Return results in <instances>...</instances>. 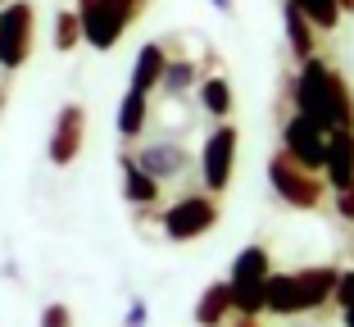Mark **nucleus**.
<instances>
[{
    "mask_svg": "<svg viewBox=\"0 0 354 327\" xmlns=\"http://www.w3.org/2000/svg\"><path fill=\"white\" fill-rule=\"evenodd\" d=\"M291 100H295V114L309 118L318 132L354 127V95H350V86H345V77L323 59H304L300 64L295 86H291Z\"/></svg>",
    "mask_w": 354,
    "mask_h": 327,
    "instance_id": "1",
    "label": "nucleus"
},
{
    "mask_svg": "<svg viewBox=\"0 0 354 327\" xmlns=\"http://www.w3.org/2000/svg\"><path fill=\"white\" fill-rule=\"evenodd\" d=\"M141 0H77V28L91 50H114L127 23L136 19Z\"/></svg>",
    "mask_w": 354,
    "mask_h": 327,
    "instance_id": "2",
    "label": "nucleus"
},
{
    "mask_svg": "<svg viewBox=\"0 0 354 327\" xmlns=\"http://www.w3.org/2000/svg\"><path fill=\"white\" fill-rule=\"evenodd\" d=\"M272 273V259L263 245H245V250L232 259V277H227V291H232V309L245 318H254L263 309V282Z\"/></svg>",
    "mask_w": 354,
    "mask_h": 327,
    "instance_id": "3",
    "label": "nucleus"
},
{
    "mask_svg": "<svg viewBox=\"0 0 354 327\" xmlns=\"http://www.w3.org/2000/svg\"><path fill=\"white\" fill-rule=\"evenodd\" d=\"M268 182H272V191H277L291 209H313V205L323 200V182H313V173L300 169L286 150L268 159Z\"/></svg>",
    "mask_w": 354,
    "mask_h": 327,
    "instance_id": "4",
    "label": "nucleus"
},
{
    "mask_svg": "<svg viewBox=\"0 0 354 327\" xmlns=\"http://www.w3.org/2000/svg\"><path fill=\"white\" fill-rule=\"evenodd\" d=\"M32 55V5L10 0L0 5V68H23Z\"/></svg>",
    "mask_w": 354,
    "mask_h": 327,
    "instance_id": "5",
    "label": "nucleus"
},
{
    "mask_svg": "<svg viewBox=\"0 0 354 327\" xmlns=\"http://www.w3.org/2000/svg\"><path fill=\"white\" fill-rule=\"evenodd\" d=\"M214 223H218V205L209 196H187L164 209V236L168 241H196V236L214 232Z\"/></svg>",
    "mask_w": 354,
    "mask_h": 327,
    "instance_id": "6",
    "label": "nucleus"
},
{
    "mask_svg": "<svg viewBox=\"0 0 354 327\" xmlns=\"http://www.w3.org/2000/svg\"><path fill=\"white\" fill-rule=\"evenodd\" d=\"M232 164H236V127L223 123L218 132H209V141L200 146V173H205V187L223 191L232 182Z\"/></svg>",
    "mask_w": 354,
    "mask_h": 327,
    "instance_id": "7",
    "label": "nucleus"
},
{
    "mask_svg": "<svg viewBox=\"0 0 354 327\" xmlns=\"http://www.w3.org/2000/svg\"><path fill=\"white\" fill-rule=\"evenodd\" d=\"M281 150H286V155H291L300 169L318 173V169H323V155H327V132H318L309 118L295 114L291 123L281 127Z\"/></svg>",
    "mask_w": 354,
    "mask_h": 327,
    "instance_id": "8",
    "label": "nucleus"
},
{
    "mask_svg": "<svg viewBox=\"0 0 354 327\" xmlns=\"http://www.w3.org/2000/svg\"><path fill=\"white\" fill-rule=\"evenodd\" d=\"M82 137H86V109L82 105H64L55 114V127H50V164L55 169H68L82 150Z\"/></svg>",
    "mask_w": 354,
    "mask_h": 327,
    "instance_id": "9",
    "label": "nucleus"
},
{
    "mask_svg": "<svg viewBox=\"0 0 354 327\" xmlns=\"http://www.w3.org/2000/svg\"><path fill=\"white\" fill-rule=\"evenodd\" d=\"M323 173L327 187H350L354 182V127H341V132H327V155H323Z\"/></svg>",
    "mask_w": 354,
    "mask_h": 327,
    "instance_id": "10",
    "label": "nucleus"
},
{
    "mask_svg": "<svg viewBox=\"0 0 354 327\" xmlns=\"http://www.w3.org/2000/svg\"><path fill=\"white\" fill-rule=\"evenodd\" d=\"M136 164L150 173L155 182H173L177 173H187L191 155L177 141H150V146H141V155H136Z\"/></svg>",
    "mask_w": 354,
    "mask_h": 327,
    "instance_id": "11",
    "label": "nucleus"
},
{
    "mask_svg": "<svg viewBox=\"0 0 354 327\" xmlns=\"http://www.w3.org/2000/svg\"><path fill=\"white\" fill-rule=\"evenodd\" d=\"M295 286H300V309H318L332 300V286H336V268L318 264V268H304L295 273Z\"/></svg>",
    "mask_w": 354,
    "mask_h": 327,
    "instance_id": "12",
    "label": "nucleus"
},
{
    "mask_svg": "<svg viewBox=\"0 0 354 327\" xmlns=\"http://www.w3.org/2000/svg\"><path fill=\"white\" fill-rule=\"evenodd\" d=\"M263 309H272V314H304L295 273H268V282H263Z\"/></svg>",
    "mask_w": 354,
    "mask_h": 327,
    "instance_id": "13",
    "label": "nucleus"
},
{
    "mask_svg": "<svg viewBox=\"0 0 354 327\" xmlns=\"http://www.w3.org/2000/svg\"><path fill=\"white\" fill-rule=\"evenodd\" d=\"M164 46H155V41H146L141 50H136V64H132V91H141V95H150L159 86V73H164Z\"/></svg>",
    "mask_w": 354,
    "mask_h": 327,
    "instance_id": "14",
    "label": "nucleus"
},
{
    "mask_svg": "<svg viewBox=\"0 0 354 327\" xmlns=\"http://www.w3.org/2000/svg\"><path fill=\"white\" fill-rule=\"evenodd\" d=\"M118 164H123V196H127V200H132V205H150V200H155V196H159V182L150 178V173L141 169L132 155H123Z\"/></svg>",
    "mask_w": 354,
    "mask_h": 327,
    "instance_id": "15",
    "label": "nucleus"
},
{
    "mask_svg": "<svg viewBox=\"0 0 354 327\" xmlns=\"http://www.w3.org/2000/svg\"><path fill=\"white\" fill-rule=\"evenodd\" d=\"M281 19H286V41H291V55H295L300 64L313 59V28H309V19L295 10L291 0L281 5Z\"/></svg>",
    "mask_w": 354,
    "mask_h": 327,
    "instance_id": "16",
    "label": "nucleus"
},
{
    "mask_svg": "<svg viewBox=\"0 0 354 327\" xmlns=\"http://www.w3.org/2000/svg\"><path fill=\"white\" fill-rule=\"evenodd\" d=\"M227 314H232V291H227V282H214L196 305V323L200 327H218Z\"/></svg>",
    "mask_w": 354,
    "mask_h": 327,
    "instance_id": "17",
    "label": "nucleus"
},
{
    "mask_svg": "<svg viewBox=\"0 0 354 327\" xmlns=\"http://www.w3.org/2000/svg\"><path fill=\"white\" fill-rule=\"evenodd\" d=\"M196 82H200V73H196V64H191V59H168L164 73H159V91L173 95V100H177V95H187Z\"/></svg>",
    "mask_w": 354,
    "mask_h": 327,
    "instance_id": "18",
    "label": "nucleus"
},
{
    "mask_svg": "<svg viewBox=\"0 0 354 327\" xmlns=\"http://www.w3.org/2000/svg\"><path fill=\"white\" fill-rule=\"evenodd\" d=\"M141 127H146V95L127 86L123 105H118V132L123 137H141Z\"/></svg>",
    "mask_w": 354,
    "mask_h": 327,
    "instance_id": "19",
    "label": "nucleus"
},
{
    "mask_svg": "<svg viewBox=\"0 0 354 327\" xmlns=\"http://www.w3.org/2000/svg\"><path fill=\"white\" fill-rule=\"evenodd\" d=\"M291 5L309 19V28H318V32H332L336 23H341V5H336V0H291Z\"/></svg>",
    "mask_w": 354,
    "mask_h": 327,
    "instance_id": "20",
    "label": "nucleus"
},
{
    "mask_svg": "<svg viewBox=\"0 0 354 327\" xmlns=\"http://www.w3.org/2000/svg\"><path fill=\"white\" fill-rule=\"evenodd\" d=\"M200 105H205V114H214V118L227 114V109H232L227 77H205V82H200Z\"/></svg>",
    "mask_w": 354,
    "mask_h": 327,
    "instance_id": "21",
    "label": "nucleus"
},
{
    "mask_svg": "<svg viewBox=\"0 0 354 327\" xmlns=\"http://www.w3.org/2000/svg\"><path fill=\"white\" fill-rule=\"evenodd\" d=\"M77 41H82V28H77V14H68V10H64L59 19H55V46H59V50H73Z\"/></svg>",
    "mask_w": 354,
    "mask_h": 327,
    "instance_id": "22",
    "label": "nucleus"
},
{
    "mask_svg": "<svg viewBox=\"0 0 354 327\" xmlns=\"http://www.w3.org/2000/svg\"><path fill=\"white\" fill-rule=\"evenodd\" d=\"M332 300H336V305H341V309H354V268H350V273H336Z\"/></svg>",
    "mask_w": 354,
    "mask_h": 327,
    "instance_id": "23",
    "label": "nucleus"
},
{
    "mask_svg": "<svg viewBox=\"0 0 354 327\" xmlns=\"http://www.w3.org/2000/svg\"><path fill=\"white\" fill-rule=\"evenodd\" d=\"M41 327H73V314H68V305H46Z\"/></svg>",
    "mask_w": 354,
    "mask_h": 327,
    "instance_id": "24",
    "label": "nucleus"
},
{
    "mask_svg": "<svg viewBox=\"0 0 354 327\" xmlns=\"http://www.w3.org/2000/svg\"><path fill=\"white\" fill-rule=\"evenodd\" d=\"M336 209H341V218H354V182L336 191Z\"/></svg>",
    "mask_w": 354,
    "mask_h": 327,
    "instance_id": "25",
    "label": "nucleus"
},
{
    "mask_svg": "<svg viewBox=\"0 0 354 327\" xmlns=\"http://www.w3.org/2000/svg\"><path fill=\"white\" fill-rule=\"evenodd\" d=\"M127 327H146V305L141 300H132V309H127Z\"/></svg>",
    "mask_w": 354,
    "mask_h": 327,
    "instance_id": "26",
    "label": "nucleus"
},
{
    "mask_svg": "<svg viewBox=\"0 0 354 327\" xmlns=\"http://www.w3.org/2000/svg\"><path fill=\"white\" fill-rule=\"evenodd\" d=\"M209 5H214L218 14H232V0H209Z\"/></svg>",
    "mask_w": 354,
    "mask_h": 327,
    "instance_id": "27",
    "label": "nucleus"
},
{
    "mask_svg": "<svg viewBox=\"0 0 354 327\" xmlns=\"http://www.w3.org/2000/svg\"><path fill=\"white\" fill-rule=\"evenodd\" d=\"M336 5H341V10H345V14H354V0H336Z\"/></svg>",
    "mask_w": 354,
    "mask_h": 327,
    "instance_id": "28",
    "label": "nucleus"
},
{
    "mask_svg": "<svg viewBox=\"0 0 354 327\" xmlns=\"http://www.w3.org/2000/svg\"><path fill=\"white\" fill-rule=\"evenodd\" d=\"M345 327H354V309H345Z\"/></svg>",
    "mask_w": 354,
    "mask_h": 327,
    "instance_id": "29",
    "label": "nucleus"
},
{
    "mask_svg": "<svg viewBox=\"0 0 354 327\" xmlns=\"http://www.w3.org/2000/svg\"><path fill=\"white\" fill-rule=\"evenodd\" d=\"M241 327H254V323H250V318H245V323H241Z\"/></svg>",
    "mask_w": 354,
    "mask_h": 327,
    "instance_id": "30",
    "label": "nucleus"
}]
</instances>
